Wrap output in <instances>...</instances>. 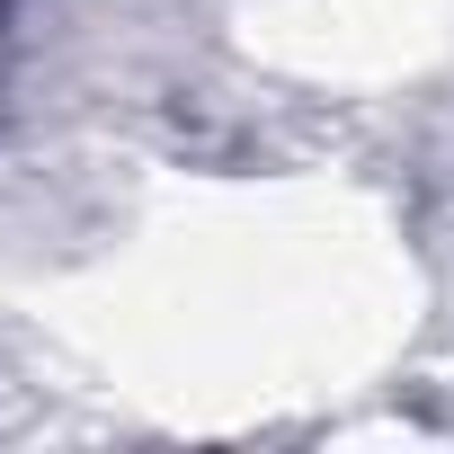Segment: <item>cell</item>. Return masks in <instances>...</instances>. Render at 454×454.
Listing matches in <instances>:
<instances>
[{
	"label": "cell",
	"mask_w": 454,
	"mask_h": 454,
	"mask_svg": "<svg viewBox=\"0 0 454 454\" xmlns=\"http://www.w3.org/2000/svg\"><path fill=\"white\" fill-rule=\"evenodd\" d=\"M19 10H27V0H0V27H10V19H19Z\"/></svg>",
	"instance_id": "6da1fadb"
}]
</instances>
